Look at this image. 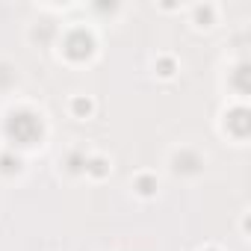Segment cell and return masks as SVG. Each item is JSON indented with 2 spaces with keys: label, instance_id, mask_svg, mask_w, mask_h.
<instances>
[{
  "label": "cell",
  "instance_id": "1",
  "mask_svg": "<svg viewBox=\"0 0 251 251\" xmlns=\"http://www.w3.org/2000/svg\"><path fill=\"white\" fill-rule=\"evenodd\" d=\"M6 133H9L15 142L30 145V142H36V139L42 136V121H39L36 115H30V112H18V115H12V118H9Z\"/></svg>",
  "mask_w": 251,
  "mask_h": 251
},
{
  "label": "cell",
  "instance_id": "2",
  "mask_svg": "<svg viewBox=\"0 0 251 251\" xmlns=\"http://www.w3.org/2000/svg\"><path fill=\"white\" fill-rule=\"evenodd\" d=\"M65 53H68L71 59H86V56L92 53V39H89L83 30L71 33V36L65 39Z\"/></svg>",
  "mask_w": 251,
  "mask_h": 251
},
{
  "label": "cell",
  "instance_id": "3",
  "mask_svg": "<svg viewBox=\"0 0 251 251\" xmlns=\"http://www.w3.org/2000/svg\"><path fill=\"white\" fill-rule=\"evenodd\" d=\"M227 127H230L236 136H245V133H248V112H245V109H236V112L227 118Z\"/></svg>",
  "mask_w": 251,
  "mask_h": 251
},
{
  "label": "cell",
  "instance_id": "4",
  "mask_svg": "<svg viewBox=\"0 0 251 251\" xmlns=\"http://www.w3.org/2000/svg\"><path fill=\"white\" fill-rule=\"evenodd\" d=\"M136 186H139V192H142V195H151V192L157 189L154 177H139V183H136Z\"/></svg>",
  "mask_w": 251,
  "mask_h": 251
},
{
  "label": "cell",
  "instance_id": "5",
  "mask_svg": "<svg viewBox=\"0 0 251 251\" xmlns=\"http://www.w3.org/2000/svg\"><path fill=\"white\" fill-rule=\"evenodd\" d=\"M74 112H77V115H89V112H92V103L83 100V98H77V100H74Z\"/></svg>",
  "mask_w": 251,
  "mask_h": 251
},
{
  "label": "cell",
  "instance_id": "6",
  "mask_svg": "<svg viewBox=\"0 0 251 251\" xmlns=\"http://www.w3.org/2000/svg\"><path fill=\"white\" fill-rule=\"evenodd\" d=\"M89 172H92V175H103V172H106V163H103V160H92V163H89Z\"/></svg>",
  "mask_w": 251,
  "mask_h": 251
},
{
  "label": "cell",
  "instance_id": "7",
  "mask_svg": "<svg viewBox=\"0 0 251 251\" xmlns=\"http://www.w3.org/2000/svg\"><path fill=\"white\" fill-rule=\"evenodd\" d=\"M0 163H3V172H12V169H18V160H12V157H3Z\"/></svg>",
  "mask_w": 251,
  "mask_h": 251
},
{
  "label": "cell",
  "instance_id": "8",
  "mask_svg": "<svg viewBox=\"0 0 251 251\" xmlns=\"http://www.w3.org/2000/svg\"><path fill=\"white\" fill-rule=\"evenodd\" d=\"M160 74H163V77L172 74V59H163V62H160Z\"/></svg>",
  "mask_w": 251,
  "mask_h": 251
},
{
  "label": "cell",
  "instance_id": "9",
  "mask_svg": "<svg viewBox=\"0 0 251 251\" xmlns=\"http://www.w3.org/2000/svg\"><path fill=\"white\" fill-rule=\"evenodd\" d=\"M198 21H210V9H198Z\"/></svg>",
  "mask_w": 251,
  "mask_h": 251
},
{
  "label": "cell",
  "instance_id": "10",
  "mask_svg": "<svg viewBox=\"0 0 251 251\" xmlns=\"http://www.w3.org/2000/svg\"><path fill=\"white\" fill-rule=\"evenodd\" d=\"M68 163H71V166H68V169H71V172H77V169H80V157H71V160H68Z\"/></svg>",
  "mask_w": 251,
  "mask_h": 251
}]
</instances>
